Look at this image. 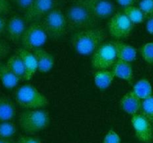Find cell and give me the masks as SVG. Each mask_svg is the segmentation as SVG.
<instances>
[{
  "label": "cell",
  "mask_w": 153,
  "mask_h": 143,
  "mask_svg": "<svg viewBox=\"0 0 153 143\" xmlns=\"http://www.w3.org/2000/svg\"><path fill=\"white\" fill-rule=\"evenodd\" d=\"M48 38V36L40 22L31 23L25 30L21 39L22 48L33 52L40 49Z\"/></svg>",
  "instance_id": "8992f818"
},
{
  "label": "cell",
  "mask_w": 153,
  "mask_h": 143,
  "mask_svg": "<svg viewBox=\"0 0 153 143\" xmlns=\"http://www.w3.org/2000/svg\"><path fill=\"white\" fill-rule=\"evenodd\" d=\"M7 19L4 15L0 14V35H2L6 31V25H7Z\"/></svg>",
  "instance_id": "836d02e7"
},
{
  "label": "cell",
  "mask_w": 153,
  "mask_h": 143,
  "mask_svg": "<svg viewBox=\"0 0 153 143\" xmlns=\"http://www.w3.org/2000/svg\"><path fill=\"white\" fill-rule=\"evenodd\" d=\"M16 132V125L12 121L0 122V139L12 138Z\"/></svg>",
  "instance_id": "cb8c5ba5"
},
{
  "label": "cell",
  "mask_w": 153,
  "mask_h": 143,
  "mask_svg": "<svg viewBox=\"0 0 153 143\" xmlns=\"http://www.w3.org/2000/svg\"><path fill=\"white\" fill-rule=\"evenodd\" d=\"M12 1L16 4L18 7L25 11L32 4L34 0H12Z\"/></svg>",
  "instance_id": "f546056e"
},
{
  "label": "cell",
  "mask_w": 153,
  "mask_h": 143,
  "mask_svg": "<svg viewBox=\"0 0 153 143\" xmlns=\"http://www.w3.org/2000/svg\"><path fill=\"white\" fill-rule=\"evenodd\" d=\"M115 75L111 70H97L94 74L95 85L100 89H105L111 86L114 79Z\"/></svg>",
  "instance_id": "ffe728a7"
},
{
  "label": "cell",
  "mask_w": 153,
  "mask_h": 143,
  "mask_svg": "<svg viewBox=\"0 0 153 143\" xmlns=\"http://www.w3.org/2000/svg\"><path fill=\"white\" fill-rule=\"evenodd\" d=\"M141 114L146 116L151 122H153V96L142 101Z\"/></svg>",
  "instance_id": "484cf974"
},
{
  "label": "cell",
  "mask_w": 153,
  "mask_h": 143,
  "mask_svg": "<svg viewBox=\"0 0 153 143\" xmlns=\"http://www.w3.org/2000/svg\"><path fill=\"white\" fill-rule=\"evenodd\" d=\"M146 28L147 31L149 32V34H150L151 35L153 36V18L149 19L146 22Z\"/></svg>",
  "instance_id": "e575fe53"
},
{
  "label": "cell",
  "mask_w": 153,
  "mask_h": 143,
  "mask_svg": "<svg viewBox=\"0 0 153 143\" xmlns=\"http://www.w3.org/2000/svg\"><path fill=\"white\" fill-rule=\"evenodd\" d=\"M37 63V70L40 73H46L50 71L55 64V57L51 53L43 49H38L33 52Z\"/></svg>",
  "instance_id": "2e32d148"
},
{
  "label": "cell",
  "mask_w": 153,
  "mask_h": 143,
  "mask_svg": "<svg viewBox=\"0 0 153 143\" xmlns=\"http://www.w3.org/2000/svg\"><path fill=\"white\" fill-rule=\"evenodd\" d=\"M132 92L142 101L153 96L152 85L145 78L140 79L134 83Z\"/></svg>",
  "instance_id": "44dd1931"
},
{
  "label": "cell",
  "mask_w": 153,
  "mask_h": 143,
  "mask_svg": "<svg viewBox=\"0 0 153 143\" xmlns=\"http://www.w3.org/2000/svg\"><path fill=\"white\" fill-rule=\"evenodd\" d=\"M0 143H16L14 140L12 138H7V139H0Z\"/></svg>",
  "instance_id": "d590c367"
},
{
  "label": "cell",
  "mask_w": 153,
  "mask_h": 143,
  "mask_svg": "<svg viewBox=\"0 0 153 143\" xmlns=\"http://www.w3.org/2000/svg\"><path fill=\"white\" fill-rule=\"evenodd\" d=\"M117 60V52L113 41L103 43L93 54L91 65L95 69H111Z\"/></svg>",
  "instance_id": "52a82bcc"
},
{
  "label": "cell",
  "mask_w": 153,
  "mask_h": 143,
  "mask_svg": "<svg viewBox=\"0 0 153 143\" xmlns=\"http://www.w3.org/2000/svg\"><path fill=\"white\" fill-rule=\"evenodd\" d=\"M85 6L97 19H105L111 17L115 6L110 0H76Z\"/></svg>",
  "instance_id": "30bf717a"
},
{
  "label": "cell",
  "mask_w": 153,
  "mask_h": 143,
  "mask_svg": "<svg viewBox=\"0 0 153 143\" xmlns=\"http://www.w3.org/2000/svg\"><path fill=\"white\" fill-rule=\"evenodd\" d=\"M65 16L68 29L74 31V33L96 28L99 22V19L84 4L76 0L67 7Z\"/></svg>",
  "instance_id": "7a4b0ae2"
},
{
  "label": "cell",
  "mask_w": 153,
  "mask_h": 143,
  "mask_svg": "<svg viewBox=\"0 0 153 143\" xmlns=\"http://www.w3.org/2000/svg\"><path fill=\"white\" fill-rule=\"evenodd\" d=\"M17 143H41L39 139L29 136H21L18 139Z\"/></svg>",
  "instance_id": "1f68e13d"
},
{
  "label": "cell",
  "mask_w": 153,
  "mask_h": 143,
  "mask_svg": "<svg viewBox=\"0 0 153 143\" xmlns=\"http://www.w3.org/2000/svg\"><path fill=\"white\" fill-rule=\"evenodd\" d=\"M134 25L123 12H119L110 18L108 23V30L112 37L119 40L127 38L131 34Z\"/></svg>",
  "instance_id": "ba28073f"
},
{
  "label": "cell",
  "mask_w": 153,
  "mask_h": 143,
  "mask_svg": "<svg viewBox=\"0 0 153 143\" xmlns=\"http://www.w3.org/2000/svg\"><path fill=\"white\" fill-rule=\"evenodd\" d=\"M21 79L16 75L6 63H0V81L7 89H13L17 86Z\"/></svg>",
  "instance_id": "d6986e66"
},
{
  "label": "cell",
  "mask_w": 153,
  "mask_h": 143,
  "mask_svg": "<svg viewBox=\"0 0 153 143\" xmlns=\"http://www.w3.org/2000/svg\"><path fill=\"white\" fill-rule=\"evenodd\" d=\"M120 137L113 130H110L106 134L102 143H120Z\"/></svg>",
  "instance_id": "83f0119b"
},
{
  "label": "cell",
  "mask_w": 153,
  "mask_h": 143,
  "mask_svg": "<svg viewBox=\"0 0 153 143\" xmlns=\"http://www.w3.org/2000/svg\"><path fill=\"white\" fill-rule=\"evenodd\" d=\"M142 100L140 99L132 91L126 93L120 101V108L131 116L137 114L140 111Z\"/></svg>",
  "instance_id": "5bb4252c"
},
{
  "label": "cell",
  "mask_w": 153,
  "mask_h": 143,
  "mask_svg": "<svg viewBox=\"0 0 153 143\" xmlns=\"http://www.w3.org/2000/svg\"><path fill=\"white\" fill-rule=\"evenodd\" d=\"M10 11V4L8 0H0V14L6 15Z\"/></svg>",
  "instance_id": "4dcf8cb0"
},
{
  "label": "cell",
  "mask_w": 153,
  "mask_h": 143,
  "mask_svg": "<svg viewBox=\"0 0 153 143\" xmlns=\"http://www.w3.org/2000/svg\"><path fill=\"white\" fill-rule=\"evenodd\" d=\"M56 0H34L25 11L24 18L28 23L40 22L51 10L55 8Z\"/></svg>",
  "instance_id": "9c48e42d"
},
{
  "label": "cell",
  "mask_w": 153,
  "mask_h": 143,
  "mask_svg": "<svg viewBox=\"0 0 153 143\" xmlns=\"http://www.w3.org/2000/svg\"><path fill=\"white\" fill-rule=\"evenodd\" d=\"M139 52L145 62L153 65V42L142 46L139 49Z\"/></svg>",
  "instance_id": "d4e9b609"
},
{
  "label": "cell",
  "mask_w": 153,
  "mask_h": 143,
  "mask_svg": "<svg viewBox=\"0 0 153 143\" xmlns=\"http://www.w3.org/2000/svg\"><path fill=\"white\" fill-rule=\"evenodd\" d=\"M131 125L134 130L135 136L139 141L143 143H151L153 141L152 122L141 113L132 116Z\"/></svg>",
  "instance_id": "8fae6325"
},
{
  "label": "cell",
  "mask_w": 153,
  "mask_h": 143,
  "mask_svg": "<svg viewBox=\"0 0 153 143\" xmlns=\"http://www.w3.org/2000/svg\"><path fill=\"white\" fill-rule=\"evenodd\" d=\"M27 23L24 16L13 14L9 17L6 25V34L10 42L17 44L21 41L22 35L27 28Z\"/></svg>",
  "instance_id": "7c38bea8"
},
{
  "label": "cell",
  "mask_w": 153,
  "mask_h": 143,
  "mask_svg": "<svg viewBox=\"0 0 153 143\" xmlns=\"http://www.w3.org/2000/svg\"><path fill=\"white\" fill-rule=\"evenodd\" d=\"M16 106L7 97L0 95V122H10L16 116Z\"/></svg>",
  "instance_id": "ac0fdd59"
},
{
  "label": "cell",
  "mask_w": 153,
  "mask_h": 143,
  "mask_svg": "<svg viewBox=\"0 0 153 143\" xmlns=\"http://www.w3.org/2000/svg\"><path fill=\"white\" fill-rule=\"evenodd\" d=\"M111 71L114 74L115 77L126 80L129 84L133 83L134 72L131 63L117 59L111 67Z\"/></svg>",
  "instance_id": "9a60e30c"
},
{
  "label": "cell",
  "mask_w": 153,
  "mask_h": 143,
  "mask_svg": "<svg viewBox=\"0 0 153 143\" xmlns=\"http://www.w3.org/2000/svg\"><path fill=\"white\" fill-rule=\"evenodd\" d=\"M14 98L18 105L27 110H37L49 104L46 97L31 84L22 85L18 88L15 91Z\"/></svg>",
  "instance_id": "3957f363"
},
{
  "label": "cell",
  "mask_w": 153,
  "mask_h": 143,
  "mask_svg": "<svg viewBox=\"0 0 153 143\" xmlns=\"http://www.w3.org/2000/svg\"><path fill=\"white\" fill-rule=\"evenodd\" d=\"M10 52V45L5 40L0 39V61L4 59Z\"/></svg>",
  "instance_id": "f1b7e54d"
},
{
  "label": "cell",
  "mask_w": 153,
  "mask_h": 143,
  "mask_svg": "<svg viewBox=\"0 0 153 143\" xmlns=\"http://www.w3.org/2000/svg\"><path fill=\"white\" fill-rule=\"evenodd\" d=\"M116 1L118 4L126 8V7L134 5L137 2V0H116Z\"/></svg>",
  "instance_id": "d6a6232c"
},
{
  "label": "cell",
  "mask_w": 153,
  "mask_h": 143,
  "mask_svg": "<svg viewBox=\"0 0 153 143\" xmlns=\"http://www.w3.org/2000/svg\"><path fill=\"white\" fill-rule=\"evenodd\" d=\"M138 7L146 18L148 19L153 18V0H140Z\"/></svg>",
  "instance_id": "4316f807"
},
{
  "label": "cell",
  "mask_w": 153,
  "mask_h": 143,
  "mask_svg": "<svg viewBox=\"0 0 153 143\" xmlns=\"http://www.w3.org/2000/svg\"><path fill=\"white\" fill-rule=\"evenodd\" d=\"M6 65L17 77H19L21 80H24L25 74V68L23 63L19 55L15 53L14 55L10 56L6 63Z\"/></svg>",
  "instance_id": "7402d4cb"
},
{
  "label": "cell",
  "mask_w": 153,
  "mask_h": 143,
  "mask_svg": "<svg viewBox=\"0 0 153 143\" xmlns=\"http://www.w3.org/2000/svg\"><path fill=\"white\" fill-rule=\"evenodd\" d=\"M16 54L20 57L24 68H25V78L24 80H29L34 77V74L37 70V60L33 52L26 50L23 48H19L16 49Z\"/></svg>",
  "instance_id": "4fadbf2b"
},
{
  "label": "cell",
  "mask_w": 153,
  "mask_h": 143,
  "mask_svg": "<svg viewBox=\"0 0 153 143\" xmlns=\"http://www.w3.org/2000/svg\"><path fill=\"white\" fill-rule=\"evenodd\" d=\"M49 111L46 110H27L21 113L19 124L23 131L34 134L45 130L49 125Z\"/></svg>",
  "instance_id": "277c9868"
},
{
  "label": "cell",
  "mask_w": 153,
  "mask_h": 143,
  "mask_svg": "<svg viewBox=\"0 0 153 143\" xmlns=\"http://www.w3.org/2000/svg\"><path fill=\"white\" fill-rule=\"evenodd\" d=\"M123 13L134 25L142 23L146 19V16L143 14L140 7H136L134 5L124 8Z\"/></svg>",
  "instance_id": "603a6c76"
},
{
  "label": "cell",
  "mask_w": 153,
  "mask_h": 143,
  "mask_svg": "<svg viewBox=\"0 0 153 143\" xmlns=\"http://www.w3.org/2000/svg\"><path fill=\"white\" fill-rule=\"evenodd\" d=\"M48 37L52 40H58L66 34L68 30L65 13L58 8L51 10L41 21Z\"/></svg>",
  "instance_id": "5b68a950"
},
{
  "label": "cell",
  "mask_w": 153,
  "mask_h": 143,
  "mask_svg": "<svg viewBox=\"0 0 153 143\" xmlns=\"http://www.w3.org/2000/svg\"><path fill=\"white\" fill-rule=\"evenodd\" d=\"M106 37V34L101 28L82 30L73 34L71 43L73 49L81 55H93L101 46Z\"/></svg>",
  "instance_id": "6da1fadb"
},
{
  "label": "cell",
  "mask_w": 153,
  "mask_h": 143,
  "mask_svg": "<svg viewBox=\"0 0 153 143\" xmlns=\"http://www.w3.org/2000/svg\"><path fill=\"white\" fill-rule=\"evenodd\" d=\"M117 52V59L131 63L137 57V50L133 46L126 44L120 40L113 41Z\"/></svg>",
  "instance_id": "e0dca14e"
}]
</instances>
